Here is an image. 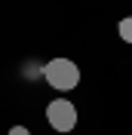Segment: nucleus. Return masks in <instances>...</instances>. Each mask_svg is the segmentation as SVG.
Instances as JSON below:
<instances>
[{
    "label": "nucleus",
    "mask_w": 132,
    "mask_h": 135,
    "mask_svg": "<svg viewBox=\"0 0 132 135\" xmlns=\"http://www.w3.org/2000/svg\"><path fill=\"white\" fill-rule=\"evenodd\" d=\"M43 80L58 92H68V89H74L80 83V68L71 59H52L43 65Z\"/></svg>",
    "instance_id": "f257e3e1"
},
{
    "label": "nucleus",
    "mask_w": 132,
    "mask_h": 135,
    "mask_svg": "<svg viewBox=\"0 0 132 135\" xmlns=\"http://www.w3.org/2000/svg\"><path fill=\"white\" fill-rule=\"evenodd\" d=\"M46 120L55 132H71L77 126V108L68 98H55L46 104Z\"/></svg>",
    "instance_id": "f03ea898"
},
{
    "label": "nucleus",
    "mask_w": 132,
    "mask_h": 135,
    "mask_svg": "<svg viewBox=\"0 0 132 135\" xmlns=\"http://www.w3.org/2000/svg\"><path fill=\"white\" fill-rule=\"evenodd\" d=\"M117 31H120V37H123L126 43H132V16H129V18H123V22H120V28H117Z\"/></svg>",
    "instance_id": "7ed1b4c3"
},
{
    "label": "nucleus",
    "mask_w": 132,
    "mask_h": 135,
    "mask_svg": "<svg viewBox=\"0 0 132 135\" xmlns=\"http://www.w3.org/2000/svg\"><path fill=\"white\" fill-rule=\"evenodd\" d=\"M9 135H31V132H28L25 126H12V129H9Z\"/></svg>",
    "instance_id": "20e7f679"
}]
</instances>
